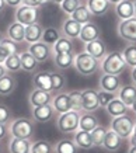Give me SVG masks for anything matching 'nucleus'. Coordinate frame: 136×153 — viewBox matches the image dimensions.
<instances>
[{
	"label": "nucleus",
	"instance_id": "nucleus-6",
	"mask_svg": "<svg viewBox=\"0 0 136 153\" xmlns=\"http://www.w3.org/2000/svg\"><path fill=\"white\" fill-rule=\"evenodd\" d=\"M39 17H41L39 7H31V6H25V4L18 6L14 13V21L23 24V25H30V24L38 23Z\"/></svg>",
	"mask_w": 136,
	"mask_h": 153
},
{
	"label": "nucleus",
	"instance_id": "nucleus-16",
	"mask_svg": "<svg viewBox=\"0 0 136 153\" xmlns=\"http://www.w3.org/2000/svg\"><path fill=\"white\" fill-rule=\"evenodd\" d=\"M86 52L90 53V55L95 58L98 60H103L104 56L107 55V47H105V42L100 38V39H95V41L87 42L86 44Z\"/></svg>",
	"mask_w": 136,
	"mask_h": 153
},
{
	"label": "nucleus",
	"instance_id": "nucleus-53",
	"mask_svg": "<svg viewBox=\"0 0 136 153\" xmlns=\"http://www.w3.org/2000/svg\"><path fill=\"white\" fill-rule=\"evenodd\" d=\"M108 1H109V3H111V4H117V3H119V1H122V0H108Z\"/></svg>",
	"mask_w": 136,
	"mask_h": 153
},
{
	"label": "nucleus",
	"instance_id": "nucleus-50",
	"mask_svg": "<svg viewBox=\"0 0 136 153\" xmlns=\"http://www.w3.org/2000/svg\"><path fill=\"white\" fill-rule=\"evenodd\" d=\"M131 77H132V82H133V84H135V86H136V66H135V68H132Z\"/></svg>",
	"mask_w": 136,
	"mask_h": 153
},
{
	"label": "nucleus",
	"instance_id": "nucleus-11",
	"mask_svg": "<svg viewBox=\"0 0 136 153\" xmlns=\"http://www.w3.org/2000/svg\"><path fill=\"white\" fill-rule=\"evenodd\" d=\"M98 86H100V90L109 91V93H118V90L122 86V80L119 79V76H115V74L103 73V76L100 77Z\"/></svg>",
	"mask_w": 136,
	"mask_h": 153
},
{
	"label": "nucleus",
	"instance_id": "nucleus-22",
	"mask_svg": "<svg viewBox=\"0 0 136 153\" xmlns=\"http://www.w3.org/2000/svg\"><path fill=\"white\" fill-rule=\"evenodd\" d=\"M75 52H65V53H53V63L58 69H69L75 63Z\"/></svg>",
	"mask_w": 136,
	"mask_h": 153
},
{
	"label": "nucleus",
	"instance_id": "nucleus-26",
	"mask_svg": "<svg viewBox=\"0 0 136 153\" xmlns=\"http://www.w3.org/2000/svg\"><path fill=\"white\" fill-rule=\"evenodd\" d=\"M73 140L75 143L77 145L79 149H91L94 148L93 146V140H91V134L87 132V131H83V129H77L73 134Z\"/></svg>",
	"mask_w": 136,
	"mask_h": 153
},
{
	"label": "nucleus",
	"instance_id": "nucleus-44",
	"mask_svg": "<svg viewBox=\"0 0 136 153\" xmlns=\"http://www.w3.org/2000/svg\"><path fill=\"white\" fill-rule=\"evenodd\" d=\"M49 0H23V4L31 6V7H42L44 4H47Z\"/></svg>",
	"mask_w": 136,
	"mask_h": 153
},
{
	"label": "nucleus",
	"instance_id": "nucleus-36",
	"mask_svg": "<svg viewBox=\"0 0 136 153\" xmlns=\"http://www.w3.org/2000/svg\"><path fill=\"white\" fill-rule=\"evenodd\" d=\"M30 153H55V146L48 140L41 139L37 142H33Z\"/></svg>",
	"mask_w": 136,
	"mask_h": 153
},
{
	"label": "nucleus",
	"instance_id": "nucleus-41",
	"mask_svg": "<svg viewBox=\"0 0 136 153\" xmlns=\"http://www.w3.org/2000/svg\"><path fill=\"white\" fill-rule=\"evenodd\" d=\"M97 94H98V104L101 108H105L114 98L118 97V93H109V91H104V90H98Z\"/></svg>",
	"mask_w": 136,
	"mask_h": 153
},
{
	"label": "nucleus",
	"instance_id": "nucleus-39",
	"mask_svg": "<svg viewBox=\"0 0 136 153\" xmlns=\"http://www.w3.org/2000/svg\"><path fill=\"white\" fill-rule=\"evenodd\" d=\"M107 131L104 126L98 125L95 129H93L90 134H91V140H93V146L94 148H101L103 146V142H104V136L107 134Z\"/></svg>",
	"mask_w": 136,
	"mask_h": 153
},
{
	"label": "nucleus",
	"instance_id": "nucleus-42",
	"mask_svg": "<svg viewBox=\"0 0 136 153\" xmlns=\"http://www.w3.org/2000/svg\"><path fill=\"white\" fill-rule=\"evenodd\" d=\"M80 4H81V0H63L59 6H61V9L63 13L67 14V16H70Z\"/></svg>",
	"mask_w": 136,
	"mask_h": 153
},
{
	"label": "nucleus",
	"instance_id": "nucleus-7",
	"mask_svg": "<svg viewBox=\"0 0 136 153\" xmlns=\"http://www.w3.org/2000/svg\"><path fill=\"white\" fill-rule=\"evenodd\" d=\"M118 35L129 44H136V17L121 20L118 24Z\"/></svg>",
	"mask_w": 136,
	"mask_h": 153
},
{
	"label": "nucleus",
	"instance_id": "nucleus-54",
	"mask_svg": "<svg viewBox=\"0 0 136 153\" xmlns=\"http://www.w3.org/2000/svg\"><path fill=\"white\" fill-rule=\"evenodd\" d=\"M128 153H136V146H131V149H129Z\"/></svg>",
	"mask_w": 136,
	"mask_h": 153
},
{
	"label": "nucleus",
	"instance_id": "nucleus-56",
	"mask_svg": "<svg viewBox=\"0 0 136 153\" xmlns=\"http://www.w3.org/2000/svg\"><path fill=\"white\" fill-rule=\"evenodd\" d=\"M3 39H4V37H3V34L0 33V44H1V42H3Z\"/></svg>",
	"mask_w": 136,
	"mask_h": 153
},
{
	"label": "nucleus",
	"instance_id": "nucleus-55",
	"mask_svg": "<svg viewBox=\"0 0 136 153\" xmlns=\"http://www.w3.org/2000/svg\"><path fill=\"white\" fill-rule=\"evenodd\" d=\"M49 1H52V3H55V4H61L63 0H49Z\"/></svg>",
	"mask_w": 136,
	"mask_h": 153
},
{
	"label": "nucleus",
	"instance_id": "nucleus-8",
	"mask_svg": "<svg viewBox=\"0 0 136 153\" xmlns=\"http://www.w3.org/2000/svg\"><path fill=\"white\" fill-rule=\"evenodd\" d=\"M28 52L37 59L38 63L47 62V60L51 58L52 53H53V52H52V47L47 45L44 41H38V42H34V44H30Z\"/></svg>",
	"mask_w": 136,
	"mask_h": 153
},
{
	"label": "nucleus",
	"instance_id": "nucleus-57",
	"mask_svg": "<svg viewBox=\"0 0 136 153\" xmlns=\"http://www.w3.org/2000/svg\"><path fill=\"white\" fill-rule=\"evenodd\" d=\"M133 9H135V17H136V0L133 1Z\"/></svg>",
	"mask_w": 136,
	"mask_h": 153
},
{
	"label": "nucleus",
	"instance_id": "nucleus-28",
	"mask_svg": "<svg viewBox=\"0 0 136 153\" xmlns=\"http://www.w3.org/2000/svg\"><path fill=\"white\" fill-rule=\"evenodd\" d=\"M128 108H129V107H128L125 102L122 101V100H119L118 97H115L112 101H111L107 107H105L107 112H108V114H109L111 117H112V118H115V117H119V115H123V114H126V112H128Z\"/></svg>",
	"mask_w": 136,
	"mask_h": 153
},
{
	"label": "nucleus",
	"instance_id": "nucleus-21",
	"mask_svg": "<svg viewBox=\"0 0 136 153\" xmlns=\"http://www.w3.org/2000/svg\"><path fill=\"white\" fill-rule=\"evenodd\" d=\"M86 6L93 16H104L111 9V3L108 0H86Z\"/></svg>",
	"mask_w": 136,
	"mask_h": 153
},
{
	"label": "nucleus",
	"instance_id": "nucleus-38",
	"mask_svg": "<svg viewBox=\"0 0 136 153\" xmlns=\"http://www.w3.org/2000/svg\"><path fill=\"white\" fill-rule=\"evenodd\" d=\"M122 56L126 62L129 68H135L136 66V44H129L125 49L122 51Z\"/></svg>",
	"mask_w": 136,
	"mask_h": 153
},
{
	"label": "nucleus",
	"instance_id": "nucleus-4",
	"mask_svg": "<svg viewBox=\"0 0 136 153\" xmlns=\"http://www.w3.org/2000/svg\"><path fill=\"white\" fill-rule=\"evenodd\" d=\"M9 132L11 134V136H16V138L31 139L35 132V124H34V121L28 120L25 117H21V118H17L10 122Z\"/></svg>",
	"mask_w": 136,
	"mask_h": 153
},
{
	"label": "nucleus",
	"instance_id": "nucleus-46",
	"mask_svg": "<svg viewBox=\"0 0 136 153\" xmlns=\"http://www.w3.org/2000/svg\"><path fill=\"white\" fill-rule=\"evenodd\" d=\"M4 1H6V6L14 7V9H17L18 6L23 4V0H4Z\"/></svg>",
	"mask_w": 136,
	"mask_h": 153
},
{
	"label": "nucleus",
	"instance_id": "nucleus-9",
	"mask_svg": "<svg viewBox=\"0 0 136 153\" xmlns=\"http://www.w3.org/2000/svg\"><path fill=\"white\" fill-rule=\"evenodd\" d=\"M81 108L83 111L94 112L100 108L98 104V94L94 88H86L81 90Z\"/></svg>",
	"mask_w": 136,
	"mask_h": 153
},
{
	"label": "nucleus",
	"instance_id": "nucleus-12",
	"mask_svg": "<svg viewBox=\"0 0 136 153\" xmlns=\"http://www.w3.org/2000/svg\"><path fill=\"white\" fill-rule=\"evenodd\" d=\"M28 101H30L31 108L33 107H39V105H47V104H51L52 94H51V91L34 87V90L28 96Z\"/></svg>",
	"mask_w": 136,
	"mask_h": 153
},
{
	"label": "nucleus",
	"instance_id": "nucleus-17",
	"mask_svg": "<svg viewBox=\"0 0 136 153\" xmlns=\"http://www.w3.org/2000/svg\"><path fill=\"white\" fill-rule=\"evenodd\" d=\"M122 146V138L117 132H114L112 129H108L105 136H104L103 148L108 152H117Z\"/></svg>",
	"mask_w": 136,
	"mask_h": 153
},
{
	"label": "nucleus",
	"instance_id": "nucleus-19",
	"mask_svg": "<svg viewBox=\"0 0 136 153\" xmlns=\"http://www.w3.org/2000/svg\"><path fill=\"white\" fill-rule=\"evenodd\" d=\"M115 14L119 20H128L135 17V9H133V1L131 0H122L115 4Z\"/></svg>",
	"mask_w": 136,
	"mask_h": 153
},
{
	"label": "nucleus",
	"instance_id": "nucleus-43",
	"mask_svg": "<svg viewBox=\"0 0 136 153\" xmlns=\"http://www.w3.org/2000/svg\"><path fill=\"white\" fill-rule=\"evenodd\" d=\"M11 121H13L11 110H10L7 105L0 102V124H7V125H9Z\"/></svg>",
	"mask_w": 136,
	"mask_h": 153
},
{
	"label": "nucleus",
	"instance_id": "nucleus-10",
	"mask_svg": "<svg viewBox=\"0 0 136 153\" xmlns=\"http://www.w3.org/2000/svg\"><path fill=\"white\" fill-rule=\"evenodd\" d=\"M79 38L81 41L87 44V42L95 41V39H100L101 38V30L95 23L93 21H89L81 25V31H80Z\"/></svg>",
	"mask_w": 136,
	"mask_h": 153
},
{
	"label": "nucleus",
	"instance_id": "nucleus-51",
	"mask_svg": "<svg viewBox=\"0 0 136 153\" xmlns=\"http://www.w3.org/2000/svg\"><path fill=\"white\" fill-rule=\"evenodd\" d=\"M4 7H6V1L4 0H0V17H1V14L4 11Z\"/></svg>",
	"mask_w": 136,
	"mask_h": 153
},
{
	"label": "nucleus",
	"instance_id": "nucleus-5",
	"mask_svg": "<svg viewBox=\"0 0 136 153\" xmlns=\"http://www.w3.org/2000/svg\"><path fill=\"white\" fill-rule=\"evenodd\" d=\"M135 124H136V120L133 117H131L129 114H123V115L112 118L109 126H111V129H112L114 132H117V134L121 136L122 139H126V138L131 136Z\"/></svg>",
	"mask_w": 136,
	"mask_h": 153
},
{
	"label": "nucleus",
	"instance_id": "nucleus-48",
	"mask_svg": "<svg viewBox=\"0 0 136 153\" xmlns=\"http://www.w3.org/2000/svg\"><path fill=\"white\" fill-rule=\"evenodd\" d=\"M129 140H131L132 146H136V124H135V126H133V131H132L131 136H129Z\"/></svg>",
	"mask_w": 136,
	"mask_h": 153
},
{
	"label": "nucleus",
	"instance_id": "nucleus-20",
	"mask_svg": "<svg viewBox=\"0 0 136 153\" xmlns=\"http://www.w3.org/2000/svg\"><path fill=\"white\" fill-rule=\"evenodd\" d=\"M44 27L39 23H34L30 25H25V35H24V41L28 44H34L42 39Z\"/></svg>",
	"mask_w": 136,
	"mask_h": 153
},
{
	"label": "nucleus",
	"instance_id": "nucleus-34",
	"mask_svg": "<svg viewBox=\"0 0 136 153\" xmlns=\"http://www.w3.org/2000/svg\"><path fill=\"white\" fill-rule=\"evenodd\" d=\"M61 37H62V33L58 30V28L47 27V28H44V34H42V39H41V41H44L47 45L52 47Z\"/></svg>",
	"mask_w": 136,
	"mask_h": 153
},
{
	"label": "nucleus",
	"instance_id": "nucleus-14",
	"mask_svg": "<svg viewBox=\"0 0 136 153\" xmlns=\"http://www.w3.org/2000/svg\"><path fill=\"white\" fill-rule=\"evenodd\" d=\"M31 114H33L34 121L37 122H48L51 121L53 117H55V110L51 104H47V105H39V107H33L31 108Z\"/></svg>",
	"mask_w": 136,
	"mask_h": 153
},
{
	"label": "nucleus",
	"instance_id": "nucleus-49",
	"mask_svg": "<svg viewBox=\"0 0 136 153\" xmlns=\"http://www.w3.org/2000/svg\"><path fill=\"white\" fill-rule=\"evenodd\" d=\"M7 73H9V72H7V69L4 68V65H3V63H0V79H1L4 74H7Z\"/></svg>",
	"mask_w": 136,
	"mask_h": 153
},
{
	"label": "nucleus",
	"instance_id": "nucleus-2",
	"mask_svg": "<svg viewBox=\"0 0 136 153\" xmlns=\"http://www.w3.org/2000/svg\"><path fill=\"white\" fill-rule=\"evenodd\" d=\"M100 63L101 62L98 59L93 58L90 53L84 51L80 52V53H76L73 66L77 70V73H80L81 76H93L100 69Z\"/></svg>",
	"mask_w": 136,
	"mask_h": 153
},
{
	"label": "nucleus",
	"instance_id": "nucleus-29",
	"mask_svg": "<svg viewBox=\"0 0 136 153\" xmlns=\"http://www.w3.org/2000/svg\"><path fill=\"white\" fill-rule=\"evenodd\" d=\"M18 55H20V62H21V69L28 72V73L35 72V69H37V66H38L37 59L28 51H24L21 53H18Z\"/></svg>",
	"mask_w": 136,
	"mask_h": 153
},
{
	"label": "nucleus",
	"instance_id": "nucleus-23",
	"mask_svg": "<svg viewBox=\"0 0 136 153\" xmlns=\"http://www.w3.org/2000/svg\"><path fill=\"white\" fill-rule=\"evenodd\" d=\"M98 125H100L98 118L94 115L93 112H87V111L81 112V115H80V122H79V129L91 132V131L95 129Z\"/></svg>",
	"mask_w": 136,
	"mask_h": 153
},
{
	"label": "nucleus",
	"instance_id": "nucleus-25",
	"mask_svg": "<svg viewBox=\"0 0 136 153\" xmlns=\"http://www.w3.org/2000/svg\"><path fill=\"white\" fill-rule=\"evenodd\" d=\"M33 84L35 88L51 91V72H47V70L37 72L33 77Z\"/></svg>",
	"mask_w": 136,
	"mask_h": 153
},
{
	"label": "nucleus",
	"instance_id": "nucleus-18",
	"mask_svg": "<svg viewBox=\"0 0 136 153\" xmlns=\"http://www.w3.org/2000/svg\"><path fill=\"white\" fill-rule=\"evenodd\" d=\"M31 139H23L11 136L9 142V152L10 153H30L31 152Z\"/></svg>",
	"mask_w": 136,
	"mask_h": 153
},
{
	"label": "nucleus",
	"instance_id": "nucleus-45",
	"mask_svg": "<svg viewBox=\"0 0 136 153\" xmlns=\"http://www.w3.org/2000/svg\"><path fill=\"white\" fill-rule=\"evenodd\" d=\"M9 134V125L7 124H0V142L4 139Z\"/></svg>",
	"mask_w": 136,
	"mask_h": 153
},
{
	"label": "nucleus",
	"instance_id": "nucleus-31",
	"mask_svg": "<svg viewBox=\"0 0 136 153\" xmlns=\"http://www.w3.org/2000/svg\"><path fill=\"white\" fill-rule=\"evenodd\" d=\"M75 47H73V42L72 39L66 38L62 35L53 45H52V52L53 53H65V52H73Z\"/></svg>",
	"mask_w": 136,
	"mask_h": 153
},
{
	"label": "nucleus",
	"instance_id": "nucleus-33",
	"mask_svg": "<svg viewBox=\"0 0 136 153\" xmlns=\"http://www.w3.org/2000/svg\"><path fill=\"white\" fill-rule=\"evenodd\" d=\"M55 153H79V148L72 139H61L55 145Z\"/></svg>",
	"mask_w": 136,
	"mask_h": 153
},
{
	"label": "nucleus",
	"instance_id": "nucleus-37",
	"mask_svg": "<svg viewBox=\"0 0 136 153\" xmlns=\"http://www.w3.org/2000/svg\"><path fill=\"white\" fill-rule=\"evenodd\" d=\"M4 68L7 69V72L10 73H17L21 70V62H20V55L18 53H13L9 58H6V60L3 62Z\"/></svg>",
	"mask_w": 136,
	"mask_h": 153
},
{
	"label": "nucleus",
	"instance_id": "nucleus-30",
	"mask_svg": "<svg viewBox=\"0 0 136 153\" xmlns=\"http://www.w3.org/2000/svg\"><path fill=\"white\" fill-rule=\"evenodd\" d=\"M17 86V80L11 74H4L0 79V96H10Z\"/></svg>",
	"mask_w": 136,
	"mask_h": 153
},
{
	"label": "nucleus",
	"instance_id": "nucleus-15",
	"mask_svg": "<svg viewBox=\"0 0 136 153\" xmlns=\"http://www.w3.org/2000/svg\"><path fill=\"white\" fill-rule=\"evenodd\" d=\"M51 105L53 107V110H55V112H56V114H63V112L72 110L69 93H65V91L58 93L55 97H52Z\"/></svg>",
	"mask_w": 136,
	"mask_h": 153
},
{
	"label": "nucleus",
	"instance_id": "nucleus-47",
	"mask_svg": "<svg viewBox=\"0 0 136 153\" xmlns=\"http://www.w3.org/2000/svg\"><path fill=\"white\" fill-rule=\"evenodd\" d=\"M9 56H10V55L7 53V51H6L4 48L0 45V63H3V62L6 60V58H9Z\"/></svg>",
	"mask_w": 136,
	"mask_h": 153
},
{
	"label": "nucleus",
	"instance_id": "nucleus-3",
	"mask_svg": "<svg viewBox=\"0 0 136 153\" xmlns=\"http://www.w3.org/2000/svg\"><path fill=\"white\" fill-rule=\"evenodd\" d=\"M80 115L81 112L76 111V110H69V111L59 114L56 120V126L58 131L65 135L75 134L79 129V122H80Z\"/></svg>",
	"mask_w": 136,
	"mask_h": 153
},
{
	"label": "nucleus",
	"instance_id": "nucleus-32",
	"mask_svg": "<svg viewBox=\"0 0 136 153\" xmlns=\"http://www.w3.org/2000/svg\"><path fill=\"white\" fill-rule=\"evenodd\" d=\"M70 17L73 20H76L77 23L86 24V23H89V21H91L93 14L90 13V10L87 9V6H86V4H80L79 7H77V9H76L75 11L70 14Z\"/></svg>",
	"mask_w": 136,
	"mask_h": 153
},
{
	"label": "nucleus",
	"instance_id": "nucleus-13",
	"mask_svg": "<svg viewBox=\"0 0 136 153\" xmlns=\"http://www.w3.org/2000/svg\"><path fill=\"white\" fill-rule=\"evenodd\" d=\"M81 25L83 24L77 23L76 20H73L69 16L67 19L63 20V23H62V35L66 38H69V39H75V38H79L80 35V31H81Z\"/></svg>",
	"mask_w": 136,
	"mask_h": 153
},
{
	"label": "nucleus",
	"instance_id": "nucleus-58",
	"mask_svg": "<svg viewBox=\"0 0 136 153\" xmlns=\"http://www.w3.org/2000/svg\"><path fill=\"white\" fill-rule=\"evenodd\" d=\"M0 153H3V146H1V142H0Z\"/></svg>",
	"mask_w": 136,
	"mask_h": 153
},
{
	"label": "nucleus",
	"instance_id": "nucleus-40",
	"mask_svg": "<svg viewBox=\"0 0 136 153\" xmlns=\"http://www.w3.org/2000/svg\"><path fill=\"white\" fill-rule=\"evenodd\" d=\"M69 98H70L72 110L83 112V108H81V91L80 90H72V91H69Z\"/></svg>",
	"mask_w": 136,
	"mask_h": 153
},
{
	"label": "nucleus",
	"instance_id": "nucleus-27",
	"mask_svg": "<svg viewBox=\"0 0 136 153\" xmlns=\"http://www.w3.org/2000/svg\"><path fill=\"white\" fill-rule=\"evenodd\" d=\"M118 98L122 100L128 107H131L133 100L136 98V86L135 84H125V86H121V88L118 90Z\"/></svg>",
	"mask_w": 136,
	"mask_h": 153
},
{
	"label": "nucleus",
	"instance_id": "nucleus-52",
	"mask_svg": "<svg viewBox=\"0 0 136 153\" xmlns=\"http://www.w3.org/2000/svg\"><path fill=\"white\" fill-rule=\"evenodd\" d=\"M131 108H132V111H133V112H135V114H136V98H135V100H133V102H132Z\"/></svg>",
	"mask_w": 136,
	"mask_h": 153
},
{
	"label": "nucleus",
	"instance_id": "nucleus-24",
	"mask_svg": "<svg viewBox=\"0 0 136 153\" xmlns=\"http://www.w3.org/2000/svg\"><path fill=\"white\" fill-rule=\"evenodd\" d=\"M7 38L11 39V41L17 42H24V35H25V25L17 23V21H13V23L9 25L7 28V33H6Z\"/></svg>",
	"mask_w": 136,
	"mask_h": 153
},
{
	"label": "nucleus",
	"instance_id": "nucleus-35",
	"mask_svg": "<svg viewBox=\"0 0 136 153\" xmlns=\"http://www.w3.org/2000/svg\"><path fill=\"white\" fill-rule=\"evenodd\" d=\"M66 77L61 72H51V91H59L65 88Z\"/></svg>",
	"mask_w": 136,
	"mask_h": 153
},
{
	"label": "nucleus",
	"instance_id": "nucleus-1",
	"mask_svg": "<svg viewBox=\"0 0 136 153\" xmlns=\"http://www.w3.org/2000/svg\"><path fill=\"white\" fill-rule=\"evenodd\" d=\"M128 68L126 62L122 56V52L114 51L109 52L104 56V59L101 60L100 63V69L103 70V73L107 74H115V76H119L125 72V69Z\"/></svg>",
	"mask_w": 136,
	"mask_h": 153
}]
</instances>
